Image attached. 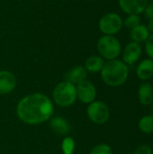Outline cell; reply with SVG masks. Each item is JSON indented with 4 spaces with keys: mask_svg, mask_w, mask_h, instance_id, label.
Wrapping results in <instances>:
<instances>
[{
    "mask_svg": "<svg viewBox=\"0 0 153 154\" xmlns=\"http://www.w3.org/2000/svg\"><path fill=\"white\" fill-rule=\"evenodd\" d=\"M16 113L19 119L24 124L39 125L51 117L53 104L47 96L41 93H33L20 100Z\"/></svg>",
    "mask_w": 153,
    "mask_h": 154,
    "instance_id": "cell-1",
    "label": "cell"
},
{
    "mask_svg": "<svg viewBox=\"0 0 153 154\" xmlns=\"http://www.w3.org/2000/svg\"><path fill=\"white\" fill-rule=\"evenodd\" d=\"M129 66L122 60H112L105 62L100 71L103 81L110 87H120L124 85L129 77Z\"/></svg>",
    "mask_w": 153,
    "mask_h": 154,
    "instance_id": "cell-2",
    "label": "cell"
},
{
    "mask_svg": "<svg viewBox=\"0 0 153 154\" xmlns=\"http://www.w3.org/2000/svg\"><path fill=\"white\" fill-rule=\"evenodd\" d=\"M96 47L99 56L106 60L118 59L123 50L120 41L115 35L101 36L97 41Z\"/></svg>",
    "mask_w": 153,
    "mask_h": 154,
    "instance_id": "cell-3",
    "label": "cell"
},
{
    "mask_svg": "<svg viewBox=\"0 0 153 154\" xmlns=\"http://www.w3.org/2000/svg\"><path fill=\"white\" fill-rule=\"evenodd\" d=\"M52 97L54 102L62 107L72 106L77 99L76 86L69 81H62L59 83L53 89Z\"/></svg>",
    "mask_w": 153,
    "mask_h": 154,
    "instance_id": "cell-4",
    "label": "cell"
},
{
    "mask_svg": "<svg viewBox=\"0 0 153 154\" xmlns=\"http://www.w3.org/2000/svg\"><path fill=\"white\" fill-rule=\"evenodd\" d=\"M124 27V19L116 13H106L98 22L99 31L104 35H115Z\"/></svg>",
    "mask_w": 153,
    "mask_h": 154,
    "instance_id": "cell-5",
    "label": "cell"
},
{
    "mask_svg": "<svg viewBox=\"0 0 153 154\" xmlns=\"http://www.w3.org/2000/svg\"><path fill=\"white\" fill-rule=\"evenodd\" d=\"M87 114L90 121L96 125L106 124L110 117V110L102 101H93L87 106Z\"/></svg>",
    "mask_w": 153,
    "mask_h": 154,
    "instance_id": "cell-6",
    "label": "cell"
},
{
    "mask_svg": "<svg viewBox=\"0 0 153 154\" xmlns=\"http://www.w3.org/2000/svg\"><path fill=\"white\" fill-rule=\"evenodd\" d=\"M142 55V46L140 43L130 42H128L124 50H122V56L123 61L127 64L128 66H132L137 63Z\"/></svg>",
    "mask_w": 153,
    "mask_h": 154,
    "instance_id": "cell-7",
    "label": "cell"
},
{
    "mask_svg": "<svg viewBox=\"0 0 153 154\" xmlns=\"http://www.w3.org/2000/svg\"><path fill=\"white\" fill-rule=\"evenodd\" d=\"M77 98L84 104H90L95 101L96 97V89L94 84L89 80H83L77 84Z\"/></svg>",
    "mask_w": 153,
    "mask_h": 154,
    "instance_id": "cell-8",
    "label": "cell"
},
{
    "mask_svg": "<svg viewBox=\"0 0 153 154\" xmlns=\"http://www.w3.org/2000/svg\"><path fill=\"white\" fill-rule=\"evenodd\" d=\"M121 10L126 14H141L149 4V0H118Z\"/></svg>",
    "mask_w": 153,
    "mask_h": 154,
    "instance_id": "cell-9",
    "label": "cell"
},
{
    "mask_svg": "<svg viewBox=\"0 0 153 154\" xmlns=\"http://www.w3.org/2000/svg\"><path fill=\"white\" fill-rule=\"evenodd\" d=\"M16 86L14 75L8 70H0V95L11 93Z\"/></svg>",
    "mask_w": 153,
    "mask_h": 154,
    "instance_id": "cell-10",
    "label": "cell"
},
{
    "mask_svg": "<svg viewBox=\"0 0 153 154\" xmlns=\"http://www.w3.org/2000/svg\"><path fill=\"white\" fill-rule=\"evenodd\" d=\"M136 75L142 81H148L153 77V60L147 58L141 60L136 68Z\"/></svg>",
    "mask_w": 153,
    "mask_h": 154,
    "instance_id": "cell-11",
    "label": "cell"
},
{
    "mask_svg": "<svg viewBox=\"0 0 153 154\" xmlns=\"http://www.w3.org/2000/svg\"><path fill=\"white\" fill-rule=\"evenodd\" d=\"M138 100L141 105L148 106L153 103V87L149 82H143L138 88Z\"/></svg>",
    "mask_w": 153,
    "mask_h": 154,
    "instance_id": "cell-12",
    "label": "cell"
},
{
    "mask_svg": "<svg viewBox=\"0 0 153 154\" xmlns=\"http://www.w3.org/2000/svg\"><path fill=\"white\" fill-rule=\"evenodd\" d=\"M87 69L85 67L82 66H76L72 69H70L66 74H65V80L69 81L74 85L78 84L79 82L83 81L87 78Z\"/></svg>",
    "mask_w": 153,
    "mask_h": 154,
    "instance_id": "cell-13",
    "label": "cell"
},
{
    "mask_svg": "<svg viewBox=\"0 0 153 154\" xmlns=\"http://www.w3.org/2000/svg\"><path fill=\"white\" fill-rule=\"evenodd\" d=\"M150 34H151V32H149L146 24L141 23L138 26H136L135 28L131 30L130 38H131L132 42L142 44V43L145 42V41L148 39Z\"/></svg>",
    "mask_w": 153,
    "mask_h": 154,
    "instance_id": "cell-14",
    "label": "cell"
},
{
    "mask_svg": "<svg viewBox=\"0 0 153 154\" xmlns=\"http://www.w3.org/2000/svg\"><path fill=\"white\" fill-rule=\"evenodd\" d=\"M50 127L54 133L60 135H66L70 130L69 122L60 116L53 117L50 122Z\"/></svg>",
    "mask_w": 153,
    "mask_h": 154,
    "instance_id": "cell-15",
    "label": "cell"
},
{
    "mask_svg": "<svg viewBox=\"0 0 153 154\" xmlns=\"http://www.w3.org/2000/svg\"><path fill=\"white\" fill-rule=\"evenodd\" d=\"M105 65V60L98 55H92L85 61V69L91 73L100 72Z\"/></svg>",
    "mask_w": 153,
    "mask_h": 154,
    "instance_id": "cell-16",
    "label": "cell"
},
{
    "mask_svg": "<svg viewBox=\"0 0 153 154\" xmlns=\"http://www.w3.org/2000/svg\"><path fill=\"white\" fill-rule=\"evenodd\" d=\"M138 127L140 131L145 134H153V115L143 116L138 122Z\"/></svg>",
    "mask_w": 153,
    "mask_h": 154,
    "instance_id": "cell-17",
    "label": "cell"
},
{
    "mask_svg": "<svg viewBox=\"0 0 153 154\" xmlns=\"http://www.w3.org/2000/svg\"><path fill=\"white\" fill-rule=\"evenodd\" d=\"M141 17L139 14H127L124 20V26L132 30L141 24Z\"/></svg>",
    "mask_w": 153,
    "mask_h": 154,
    "instance_id": "cell-18",
    "label": "cell"
},
{
    "mask_svg": "<svg viewBox=\"0 0 153 154\" xmlns=\"http://www.w3.org/2000/svg\"><path fill=\"white\" fill-rule=\"evenodd\" d=\"M62 152L64 154H73L75 150V142L71 137L64 138L61 144Z\"/></svg>",
    "mask_w": 153,
    "mask_h": 154,
    "instance_id": "cell-19",
    "label": "cell"
},
{
    "mask_svg": "<svg viewBox=\"0 0 153 154\" xmlns=\"http://www.w3.org/2000/svg\"><path fill=\"white\" fill-rule=\"evenodd\" d=\"M90 154H113V151L108 144L100 143L91 150Z\"/></svg>",
    "mask_w": 153,
    "mask_h": 154,
    "instance_id": "cell-20",
    "label": "cell"
},
{
    "mask_svg": "<svg viewBox=\"0 0 153 154\" xmlns=\"http://www.w3.org/2000/svg\"><path fill=\"white\" fill-rule=\"evenodd\" d=\"M144 50L147 56L153 60V33H151L144 42Z\"/></svg>",
    "mask_w": 153,
    "mask_h": 154,
    "instance_id": "cell-21",
    "label": "cell"
},
{
    "mask_svg": "<svg viewBox=\"0 0 153 154\" xmlns=\"http://www.w3.org/2000/svg\"><path fill=\"white\" fill-rule=\"evenodd\" d=\"M133 154H152V149L150 145L147 144H142L136 147L134 150Z\"/></svg>",
    "mask_w": 153,
    "mask_h": 154,
    "instance_id": "cell-22",
    "label": "cell"
},
{
    "mask_svg": "<svg viewBox=\"0 0 153 154\" xmlns=\"http://www.w3.org/2000/svg\"><path fill=\"white\" fill-rule=\"evenodd\" d=\"M143 14L148 20L153 19V3H149L147 5V6L143 11Z\"/></svg>",
    "mask_w": 153,
    "mask_h": 154,
    "instance_id": "cell-23",
    "label": "cell"
},
{
    "mask_svg": "<svg viewBox=\"0 0 153 154\" xmlns=\"http://www.w3.org/2000/svg\"><path fill=\"white\" fill-rule=\"evenodd\" d=\"M146 26H147L149 32H150L151 33H153V19H150V20L148 21V23L146 24Z\"/></svg>",
    "mask_w": 153,
    "mask_h": 154,
    "instance_id": "cell-24",
    "label": "cell"
},
{
    "mask_svg": "<svg viewBox=\"0 0 153 154\" xmlns=\"http://www.w3.org/2000/svg\"><path fill=\"white\" fill-rule=\"evenodd\" d=\"M151 105H152V108H151V110H152V114H151V115H153V103L151 104Z\"/></svg>",
    "mask_w": 153,
    "mask_h": 154,
    "instance_id": "cell-25",
    "label": "cell"
},
{
    "mask_svg": "<svg viewBox=\"0 0 153 154\" xmlns=\"http://www.w3.org/2000/svg\"><path fill=\"white\" fill-rule=\"evenodd\" d=\"M151 3H153V0H151Z\"/></svg>",
    "mask_w": 153,
    "mask_h": 154,
    "instance_id": "cell-26",
    "label": "cell"
},
{
    "mask_svg": "<svg viewBox=\"0 0 153 154\" xmlns=\"http://www.w3.org/2000/svg\"><path fill=\"white\" fill-rule=\"evenodd\" d=\"M88 1H92V0H88Z\"/></svg>",
    "mask_w": 153,
    "mask_h": 154,
    "instance_id": "cell-27",
    "label": "cell"
},
{
    "mask_svg": "<svg viewBox=\"0 0 153 154\" xmlns=\"http://www.w3.org/2000/svg\"><path fill=\"white\" fill-rule=\"evenodd\" d=\"M122 154H124V153H122Z\"/></svg>",
    "mask_w": 153,
    "mask_h": 154,
    "instance_id": "cell-28",
    "label": "cell"
}]
</instances>
